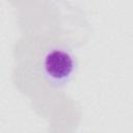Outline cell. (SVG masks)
Segmentation results:
<instances>
[{
	"label": "cell",
	"instance_id": "1",
	"mask_svg": "<svg viewBox=\"0 0 133 133\" xmlns=\"http://www.w3.org/2000/svg\"><path fill=\"white\" fill-rule=\"evenodd\" d=\"M45 79L53 86L66 85L77 71V58L73 51L64 45H56L49 49L42 61Z\"/></svg>",
	"mask_w": 133,
	"mask_h": 133
}]
</instances>
